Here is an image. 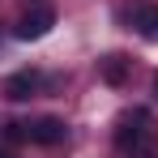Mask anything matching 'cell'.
Here are the masks:
<instances>
[{
  "mask_svg": "<svg viewBox=\"0 0 158 158\" xmlns=\"http://www.w3.org/2000/svg\"><path fill=\"white\" fill-rule=\"evenodd\" d=\"M115 141L128 158H158L154 145V128H150V115L145 111H124L120 115V128H115Z\"/></svg>",
  "mask_w": 158,
  "mask_h": 158,
  "instance_id": "obj_1",
  "label": "cell"
},
{
  "mask_svg": "<svg viewBox=\"0 0 158 158\" xmlns=\"http://www.w3.org/2000/svg\"><path fill=\"white\" fill-rule=\"evenodd\" d=\"M64 132H69V128H64L60 115H39V120H17V124H9V137L34 141V145H60Z\"/></svg>",
  "mask_w": 158,
  "mask_h": 158,
  "instance_id": "obj_2",
  "label": "cell"
},
{
  "mask_svg": "<svg viewBox=\"0 0 158 158\" xmlns=\"http://www.w3.org/2000/svg\"><path fill=\"white\" fill-rule=\"evenodd\" d=\"M56 26V9L52 4H30L26 13H22V22H17V39H43L47 30Z\"/></svg>",
  "mask_w": 158,
  "mask_h": 158,
  "instance_id": "obj_3",
  "label": "cell"
},
{
  "mask_svg": "<svg viewBox=\"0 0 158 158\" xmlns=\"http://www.w3.org/2000/svg\"><path fill=\"white\" fill-rule=\"evenodd\" d=\"M39 73L34 69H26V73H13V77L4 81V94L13 98V103H26V98H34V90H39Z\"/></svg>",
  "mask_w": 158,
  "mask_h": 158,
  "instance_id": "obj_4",
  "label": "cell"
},
{
  "mask_svg": "<svg viewBox=\"0 0 158 158\" xmlns=\"http://www.w3.org/2000/svg\"><path fill=\"white\" fill-rule=\"evenodd\" d=\"M132 26L141 39H150L158 43V4H137V13H132Z\"/></svg>",
  "mask_w": 158,
  "mask_h": 158,
  "instance_id": "obj_5",
  "label": "cell"
},
{
  "mask_svg": "<svg viewBox=\"0 0 158 158\" xmlns=\"http://www.w3.org/2000/svg\"><path fill=\"white\" fill-rule=\"evenodd\" d=\"M124 77H128L124 60H120V56H107V60H103V81H107V85H124Z\"/></svg>",
  "mask_w": 158,
  "mask_h": 158,
  "instance_id": "obj_6",
  "label": "cell"
},
{
  "mask_svg": "<svg viewBox=\"0 0 158 158\" xmlns=\"http://www.w3.org/2000/svg\"><path fill=\"white\" fill-rule=\"evenodd\" d=\"M154 98H158V73H154Z\"/></svg>",
  "mask_w": 158,
  "mask_h": 158,
  "instance_id": "obj_7",
  "label": "cell"
},
{
  "mask_svg": "<svg viewBox=\"0 0 158 158\" xmlns=\"http://www.w3.org/2000/svg\"><path fill=\"white\" fill-rule=\"evenodd\" d=\"M0 158H13V154H4V150H0Z\"/></svg>",
  "mask_w": 158,
  "mask_h": 158,
  "instance_id": "obj_8",
  "label": "cell"
}]
</instances>
